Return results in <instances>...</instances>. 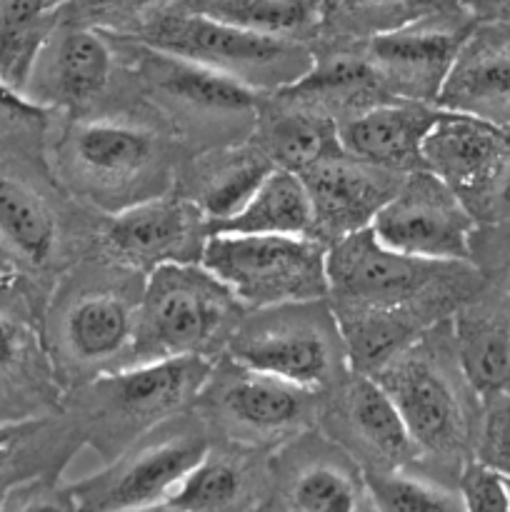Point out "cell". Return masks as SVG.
I'll list each match as a JSON object with an SVG mask.
<instances>
[{
	"mask_svg": "<svg viewBox=\"0 0 510 512\" xmlns=\"http://www.w3.org/2000/svg\"><path fill=\"white\" fill-rule=\"evenodd\" d=\"M20 273H23L20 263L10 255V250L0 240V288H13V285H18Z\"/></svg>",
	"mask_w": 510,
	"mask_h": 512,
	"instance_id": "cell-41",
	"label": "cell"
},
{
	"mask_svg": "<svg viewBox=\"0 0 510 512\" xmlns=\"http://www.w3.org/2000/svg\"><path fill=\"white\" fill-rule=\"evenodd\" d=\"M268 483L265 450L235 443L210 445L168 498L183 512H248Z\"/></svg>",
	"mask_w": 510,
	"mask_h": 512,
	"instance_id": "cell-27",
	"label": "cell"
},
{
	"mask_svg": "<svg viewBox=\"0 0 510 512\" xmlns=\"http://www.w3.org/2000/svg\"><path fill=\"white\" fill-rule=\"evenodd\" d=\"M58 23L55 0H0V85L23 95L35 58Z\"/></svg>",
	"mask_w": 510,
	"mask_h": 512,
	"instance_id": "cell-33",
	"label": "cell"
},
{
	"mask_svg": "<svg viewBox=\"0 0 510 512\" xmlns=\"http://www.w3.org/2000/svg\"><path fill=\"white\" fill-rule=\"evenodd\" d=\"M145 275L95 248L63 275L40 323L55 378L65 390L128 365Z\"/></svg>",
	"mask_w": 510,
	"mask_h": 512,
	"instance_id": "cell-1",
	"label": "cell"
},
{
	"mask_svg": "<svg viewBox=\"0 0 510 512\" xmlns=\"http://www.w3.org/2000/svg\"><path fill=\"white\" fill-rule=\"evenodd\" d=\"M273 170L268 153L248 138L190 155L180 165L173 190L195 203L215 228L233 218Z\"/></svg>",
	"mask_w": 510,
	"mask_h": 512,
	"instance_id": "cell-22",
	"label": "cell"
},
{
	"mask_svg": "<svg viewBox=\"0 0 510 512\" xmlns=\"http://www.w3.org/2000/svg\"><path fill=\"white\" fill-rule=\"evenodd\" d=\"M225 355L318 393L330 390L353 370L328 298L248 310Z\"/></svg>",
	"mask_w": 510,
	"mask_h": 512,
	"instance_id": "cell-10",
	"label": "cell"
},
{
	"mask_svg": "<svg viewBox=\"0 0 510 512\" xmlns=\"http://www.w3.org/2000/svg\"><path fill=\"white\" fill-rule=\"evenodd\" d=\"M168 0H65L60 15L110 35H128Z\"/></svg>",
	"mask_w": 510,
	"mask_h": 512,
	"instance_id": "cell-36",
	"label": "cell"
},
{
	"mask_svg": "<svg viewBox=\"0 0 510 512\" xmlns=\"http://www.w3.org/2000/svg\"><path fill=\"white\" fill-rule=\"evenodd\" d=\"M478 435H475V463L495 470L510 480V393L480 398Z\"/></svg>",
	"mask_w": 510,
	"mask_h": 512,
	"instance_id": "cell-37",
	"label": "cell"
},
{
	"mask_svg": "<svg viewBox=\"0 0 510 512\" xmlns=\"http://www.w3.org/2000/svg\"><path fill=\"white\" fill-rule=\"evenodd\" d=\"M0 512H80L70 483L60 478H40L15 488L0 503Z\"/></svg>",
	"mask_w": 510,
	"mask_h": 512,
	"instance_id": "cell-39",
	"label": "cell"
},
{
	"mask_svg": "<svg viewBox=\"0 0 510 512\" xmlns=\"http://www.w3.org/2000/svg\"><path fill=\"white\" fill-rule=\"evenodd\" d=\"M0 240L20 268L45 270L60 250L55 205L28 178L0 168Z\"/></svg>",
	"mask_w": 510,
	"mask_h": 512,
	"instance_id": "cell-29",
	"label": "cell"
},
{
	"mask_svg": "<svg viewBox=\"0 0 510 512\" xmlns=\"http://www.w3.org/2000/svg\"><path fill=\"white\" fill-rule=\"evenodd\" d=\"M473 260H423L398 253L370 228L328 245V300L333 310H393L440 305L455 310L483 293Z\"/></svg>",
	"mask_w": 510,
	"mask_h": 512,
	"instance_id": "cell-5",
	"label": "cell"
},
{
	"mask_svg": "<svg viewBox=\"0 0 510 512\" xmlns=\"http://www.w3.org/2000/svg\"><path fill=\"white\" fill-rule=\"evenodd\" d=\"M313 53V68L298 83L273 95L333 125L393 100L370 70L360 45H318Z\"/></svg>",
	"mask_w": 510,
	"mask_h": 512,
	"instance_id": "cell-23",
	"label": "cell"
},
{
	"mask_svg": "<svg viewBox=\"0 0 510 512\" xmlns=\"http://www.w3.org/2000/svg\"><path fill=\"white\" fill-rule=\"evenodd\" d=\"M455 5L445 0H320L315 45H363L380 35L438 18Z\"/></svg>",
	"mask_w": 510,
	"mask_h": 512,
	"instance_id": "cell-30",
	"label": "cell"
},
{
	"mask_svg": "<svg viewBox=\"0 0 510 512\" xmlns=\"http://www.w3.org/2000/svg\"><path fill=\"white\" fill-rule=\"evenodd\" d=\"M490 218H510V165L498 185V193H495V203H493V213H490Z\"/></svg>",
	"mask_w": 510,
	"mask_h": 512,
	"instance_id": "cell-42",
	"label": "cell"
},
{
	"mask_svg": "<svg viewBox=\"0 0 510 512\" xmlns=\"http://www.w3.org/2000/svg\"><path fill=\"white\" fill-rule=\"evenodd\" d=\"M440 108L413 100H385L338 125V143L348 155L395 170L423 168L420 150Z\"/></svg>",
	"mask_w": 510,
	"mask_h": 512,
	"instance_id": "cell-26",
	"label": "cell"
},
{
	"mask_svg": "<svg viewBox=\"0 0 510 512\" xmlns=\"http://www.w3.org/2000/svg\"><path fill=\"white\" fill-rule=\"evenodd\" d=\"M123 38L218 70L263 95L298 83L315 60L313 45L223 23L183 0L150 13Z\"/></svg>",
	"mask_w": 510,
	"mask_h": 512,
	"instance_id": "cell-7",
	"label": "cell"
},
{
	"mask_svg": "<svg viewBox=\"0 0 510 512\" xmlns=\"http://www.w3.org/2000/svg\"><path fill=\"white\" fill-rule=\"evenodd\" d=\"M318 428L363 470H403L420 460L390 395L373 375L358 370L325 390Z\"/></svg>",
	"mask_w": 510,
	"mask_h": 512,
	"instance_id": "cell-16",
	"label": "cell"
},
{
	"mask_svg": "<svg viewBox=\"0 0 510 512\" xmlns=\"http://www.w3.org/2000/svg\"><path fill=\"white\" fill-rule=\"evenodd\" d=\"M473 23H510V0H458Z\"/></svg>",
	"mask_w": 510,
	"mask_h": 512,
	"instance_id": "cell-40",
	"label": "cell"
},
{
	"mask_svg": "<svg viewBox=\"0 0 510 512\" xmlns=\"http://www.w3.org/2000/svg\"><path fill=\"white\" fill-rule=\"evenodd\" d=\"M320 400L318 390L260 373L223 353L190 410L208 425L210 435L268 453L318 428Z\"/></svg>",
	"mask_w": 510,
	"mask_h": 512,
	"instance_id": "cell-9",
	"label": "cell"
},
{
	"mask_svg": "<svg viewBox=\"0 0 510 512\" xmlns=\"http://www.w3.org/2000/svg\"><path fill=\"white\" fill-rule=\"evenodd\" d=\"M213 233L243 235H308L313 238V205L303 178L275 168L258 185L248 203L213 228Z\"/></svg>",
	"mask_w": 510,
	"mask_h": 512,
	"instance_id": "cell-32",
	"label": "cell"
},
{
	"mask_svg": "<svg viewBox=\"0 0 510 512\" xmlns=\"http://www.w3.org/2000/svg\"><path fill=\"white\" fill-rule=\"evenodd\" d=\"M250 138L268 153L275 168L300 173L323 155L340 148L338 125L285 103L278 95H265L258 123Z\"/></svg>",
	"mask_w": 510,
	"mask_h": 512,
	"instance_id": "cell-31",
	"label": "cell"
},
{
	"mask_svg": "<svg viewBox=\"0 0 510 512\" xmlns=\"http://www.w3.org/2000/svg\"><path fill=\"white\" fill-rule=\"evenodd\" d=\"M85 445L80 420L63 405L0 423V503L25 483L60 478Z\"/></svg>",
	"mask_w": 510,
	"mask_h": 512,
	"instance_id": "cell-25",
	"label": "cell"
},
{
	"mask_svg": "<svg viewBox=\"0 0 510 512\" xmlns=\"http://www.w3.org/2000/svg\"><path fill=\"white\" fill-rule=\"evenodd\" d=\"M120 512H183V510H178L173 503L163 500V503L145 505V508H133V510H120Z\"/></svg>",
	"mask_w": 510,
	"mask_h": 512,
	"instance_id": "cell-43",
	"label": "cell"
},
{
	"mask_svg": "<svg viewBox=\"0 0 510 512\" xmlns=\"http://www.w3.org/2000/svg\"><path fill=\"white\" fill-rule=\"evenodd\" d=\"M188 8L275 38L318 40L320 0H183Z\"/></svg>",
	"mask_w": 510,
	"mask_h": 512,
	"instance_id": "cell-34",
	"label": "cell"
},
{
	"mask_svg": "<svg viewBox=\"0 0 510 512\" xmlns=\"http://www.w3.org/2000/svg\"><path fill=\"white\" fill-rule=\"evenodd\" d=\"M445 3H450V5H458V0H445Z\"/></svg>",
	"mask_w": 510,
	"mask_h": 512,
	"instance_id": "cell-44",
	"label": "cell"
},
{
	"mask_svg": "<svg viewBox=\"0 0 510 512\" xmlns=\"http://www.w3.org/2000/svg\"><path fill=\"white\" fill-rule=\"evenodd\" d=\"M398 408L420 460H458L470 440L468 395L450 320L415 340L373 375ZM475 393V390H473Z\"/></svg>",
	"mask_w": 510,
	"mask_h": 512,
	"instance_id": "cell-8",
	"label": "cell"
},
{
	"mask_svg": "<svg viewBox=\"0 0 510 512\" xmlns=\"http://www.w3.org/2000/svg\"><path fill=\"white\" fill-rule=\"evenodd\" d=\"M473 300L455 310L450 335L460 370L478 398L510 393V313L503 305Z\"/></svg>",
	"mask_w": 510,
	"mask_h": 512,
	"instance_id": "cell-28",
	"label": "cell"
},
{
	"mask_svg": "<svg viewBox=\"0 0 510 512\" xmlns=\"http://www.w3.org/2000/svg\"><path fill=\"white\" fill-rule=\"evenodd\" d=\"M120 78L123 63L113 40L58 10V23L35 58L23 98L48 115L83 118L98 113Z\"/></svg>",
	"mask_w": 510,
	"mask_h": 512,
	"instance_id": "cell-13",
	"label": "cell"
},
{
	"mask_svg": "<svg viewBox=\"0 0 510 512\" xmlns=\"http://www.w3.org/2000/svg\"><path fill=\"white\" fill-rule=\"evenodd\" d=\"M373 512H465L460 490L403 470H363Z\"/></svg>",
	"mask_w": 510,
	"mask_h": 512,
	"instance_id": "cell-35",
	"label": "cell"
},
{
	"mask_svg": "<svg viewBox=\"0 0 510 512\" xmlns=\"http://www.w3.org/2000/svg\"><path fill=\"white\" fill-rule=\"evenodd\" d=\"M473 20L455 5L438 18L360 45L370 70L393 100L435 105Z\"/></svg>",
	"mask_w": 510,
	"mask_h": 512,
	"instance_id": "cell-18",
	"label": "cell"
},
{
	"mask_svg": "<svg viewBox=\"0 0 510 512\" xmlns=\"http://www.w3.org/2000/svg\"><path fill=\"white\" fill-rule=\"evenodd\" d=\"M298 175L313 205V238L328 248L345 235L370 228L408 173L365 163L338 148Z\"/></svg>",
	"mask_w": 510,
	"mask_h": 512,
	"instance_id": "cell-19",
	"label": "cell"
},
{
	"mask_svg": "<svg viewBox=\"0 0 510 512\" xmlns=\"http://www.w3.org/2000/svg\"><path fill=\"white\" fill-rule=\"evenodd\" d=\"M155 120L95 113L70 118L55 143V170L73 198L103 215L170 193L183 160Z\"/></svg>",
	"mask_w": 510,
	"mask_h": 512,
	"instance_id": "cell-2",
	"label": "cell"
},
{
	"mask_svg": "<svg viewBox=\"0 0 510 512\" xmlns=\"http://www.w3.org/2000/svg\"><path fill=\"white\" fill-rule=\"evenodd\" d=\"M63 385L55 378L40 325L18 305H0V423L55 410Z\"/></svg>",
	"mask_w": 510,
	"mask_h": 512,
	"instance_id": "cell-24",
	"label": "cell"
},
{
	"mask_svg": "<svg viewBox=\"0 0 510 512\" xmlns=\"http://www.w3.org/2000/svg\"><path fill=\"white\" fill-rule=\"evenodd\" d=\"M200 263L248 310L328 298V248L308 235L213 233Z\"/></svg>",
	"mask_w": 510,
	"mask_h": 512,
	"instance_id": "cell-11",
	"label": "cell"
},
{
	"mask_svg": "<svg viewBox=\"0 0 510 512\" xmlns=\"http://www.w3.org/2000/svg\"><path fill=\"white\" fill-rule=\"evenodd\" d=\"M458 490L465 512H510L508 480L475 460L460 470Z\"/></svg>",
	"mask_w": 510,
	"mask_h": 512,
	"instance_id": "cell-38",
	"label": "cell"
},
{
	"mask_svg": "<svg viewBox=\"0 0 510 512\" xmlns=\"http://www.w3.org/2000/svg\"><path fill=\"white\" fill-rule=\"evenodd\" d=\"M213 235L210 220L180 193L155 195L120 213L105 215L95 248L140 275L163 265L200 263Z\"/></svg>",
	"mask_w": 510,
	"mask_h": 512,
	"instance_id": "cell-14",
	"label": "cell"
},
{
	"mask_svg": "<svg viewBox=\"0 0 510 512\" xmlns=\"http://www.w3.org/2000/svg\"><path fill=\"white\" fill-rule=\"evenodd\" d=\"M210 445L208 425L193 410H185L70 488L80 512H120L163 503Z\"/></svg>",
	"mask_w": 510,
	"mask_h": 512,
	"instance_id": "cell-12",
	"label": "cell"
},
{
	"mask_svg": "<svg viewBox=\"0 0 510 512\" xmlns=\"http://www.w3.org/2000/svg\"><path fill=\"white\" fill-rule=\"evenodd\" d=\"M420 160L463 200L475 220L490 218L498 185L510 165V128L440 110L425 135Z\"/></svg>",
	"mask_w": 510,
	"mask_h": 512,
	"instance_id": "cell-17",
	"label": "cell"
},
{
	"mask_svg": "<svg viewBox=\"0 0 510 512\" xmlns=\"http://www.w3.org/2000/svg\"><path fill=\"white\" fill-rule=\"evenodd\" d=\"M283 500L290 512H363L370 505L363 468L318 430L290 440Z\"/></svg>",
	"mask_w": 510,
	"mask_h": 512,
	"instance_id": "cell-20",
	"label": "cell"
},
{
	"mask_svg": "<svg viewBox=\"0 0 510 512\" xmlns=\"http://www.w3.org/2000/svg\"><path fill=\"white\" fill-rule=\"evenodd\" d=\"M478 220L430 170L405 175L370 230L380 243L423 260H470Z\"/></svg>",
	"mask_w": 510,
	"mask_h": 512,
	"instance_id": "cell-15",
	"label": "cell"
},
{
	"mask_svg": "<svg viewBox=\"0 0 510 512\" xmlns=\"http://www.w3.org/2000/svg\"><path fill=\"white\" fill-rule=\"evenodd\" d=\"M245 313L248 308L203 263L155 268L145 275L128 365L193 355L215 360Z\"/></svg>",
	"mask_w": 510,
	"mask_h": 512,
	"instance_id": "cell-6",
	"label": "cell"
},
{
	"mask_svg": "<svg viewBox=\"0 0 510 512\" xmlns=\"http://www.w3.org/2000/svg\"><path fill=\"white\" fill-rule=\"evenodd\" d=\"M105 35L123 60L133 93L140 95L158 115L155 123L163 125L180 145H195L198 138L200 150H208L253 135L263 93L193 60L148 48L123 35Z\"/></svg>",
	"mask_w": 510,
	"mask_h": 512,
	"instance_id": "cell-3",
	"label": "cell"
},
{
	"mask_svg": "<svg viewBox=\"0 0 510 512\" xmlns=\"http://www.w3.org/2000/svg\"><path fill=\"white\" fill-rule=\"evenodd\" d=\"M213 363L193 355L128 365L65 390L60 405L80 420L85 445L108 463L165 420L193 408Z\"/></svg>",
	"mask_w": 510,
	"mask_h": 512,
	"instance_id": "cell-4",
	"label": "cell"
},
{
	"mask_svg": "<svg viewBox=\"0 0 510 512\" xmlns=\"http://www.w3.org/2000/svg\"><path fill=\"white\" fill-rule=\"evenodd\" d=\"M440 110L510 128V23H475L453 60Z\"/></svg>",
	"mask_w": 510,
	"mask_h": 512,
	"instance_id": "cell-21",
	"label": "cell"
}]
</instances>
